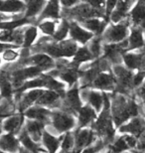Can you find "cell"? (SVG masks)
<instances>
[{"mask_svg": "<svg viewBox=\"0 0 145 153\" xmlns=\"http://www.w3.org/2000/svg\"><path fill=\"white\" fill-rule=\"evenodd\" d=\"M70 36L76 42L86 45L88 41L92 40L94 34L83 27L81 24L77 23L76 21H72L70 25Z\"/></svg>", "mask_w": 145, "mask_h": 153, "instance_id": "obj_5", "label": "cell"}, {"mask_svg": "<svg viewBox=\"0 0 145 153\" xmlns=\"http://www.w3.org/2000/svg\"><path fill=\"white\" fill-rule=\"evenodd\" d=\"M131 0H118L115 11L110 16V20L115 24L119 23L127 16L128 12L131 11Z\"/></svg>", "mask_w": 145, "mask_h": 153, "instance_id": "obj_10", "label": "cell"}, {"mask_svg": "<svg viewBox=\"0 0 145 153\" xmlns=\"http://www.w3.org/2000/svg\"><path fill=\"white\" fill-rule=\"evenodd\" d=\"M61 78L63 81L68 82L69 85H74L79 78L78 71L76 69H67L61 74Z\"/></svg>", "mask_w": 145, "mask_h": 153, "instance_id": "obj_34", "label": "cell"}, {"mask_svg": "<svg viewBox=\"0 0 145 153\" xmlns=\"http://www.w3.org/2000/svg\"><path fill=\"white\" fill-rule=\"evenodd\" d=\"M27 4L22 0H1L0 11L2 14H15L26 10Z\"/></svg>", "mask_w": 145, "mask_h": 153, "instance_id": "obj_9", "label": "cell"}, {"mask_svg": "<svg viewBox=\"0 0 145 153\" xmlns=\"http://www.w3.org/2000/svg\"><path fill=\"white\" fill-rule=\"evenodd\" d=\"M59 97H60V94H59L58 91H45L37 102L41 105H52L59 100Z\"/></svg>", "mask_w": 145, "mask_h": 153, "instance_id": "obj_25", "label": "cell"}, {"mask_svg": "<svg viewBox=\"0 0 145 153\" xmlns=\"http://www.w3.org/2000/svg\"><path fill=\"white\" fill-rule=\"evenodd\" d=\"M94 141V132L91 130L83 129L81 131H78L76 136V148L77 150H80L83 147L89 145Z\"/></svg>", "mask_w": 145, "mask_h": 153, "instance_id": "obj_18", "label": "cell"}, {"mask_svg": "<svg viewBox=\"0 0 145 153\" xmlns=\"http://www.w3.org/2000/svg\"><path fill=\"white\" fill-rule=\"evenodd\" d=\"M142 145H143V146H145V134H144L143 139H142Z\"/></svg>", "mask_w": 145, "mask_h": 153, "instance_id": "obj_48", "label": "cell"}, {"mask_svg": "<svg viewBox=\"0 0 145 153\" xmlns=\"http://www.w3.org/2000/svg\"><path fill=\"white\" fill-rule=\"evenodd\" d=\"M144 79H145V72L139 71L133 76V87H138L139 85L143 84Z\"/></svg>", "mask_w": 145, "mask_h": 153, "instance_id": "obj_43", "label": "cell"}, {"mask_svg": "<svg viewBox=\"0 0 145 153\" xmlns=\"http://www.w3.org/2000/svg\"><path fill=\"white\" fill-rule=\"evenodd\" d=\"M145 128V121L142 118H134L128 124H125L120 127L121 132H130L135 135H139L143 132Z\"/></svg>", "mask_w": 145, "mask_h": 153, "instance_id": "obj_17", "label": "cell"}, {"mask_svg": "<svg viewBox=\"0 0 145 153\" xmlns=\"http://www.w3.org/2000/svg\"><path fill=\"white\" fill-rule=\"evenodd\" d=\"M118 0H106V21L110 20V16H112V12L115 11V9L117 5Z\"/></svg>", "mask_w": 145, "mask_h": 153, "instance_id": "obj_39", "label": "cell"}, {"mask_svg": "<svg viewBox=\"0 0 145 153\" xmlns=\"http://www.w3.org/2000/svg\"><path fill=\"white\" fill-rule=\"evenodd\" d=\"M61 4L66 8H72L74 7L77 3L79 2V0H60Z\"/></svg>", "mask_w": 145, "mask_h": 153, "instance_id": "obj_44", "label": "cell"}, {"mask_svg": "<svg viewBox=\"0 0 145 153\" xmlns=\"http://www.w3.org/2000/svg\"><path fill=\"white\" fill-rule=\"evenodd\" d=\"M88 49H89V51L91 52V54L94 55V58L98 57V56H100V51H101L100 40L98 38H95V39L92 38L91 43V45H89Z\"/></svg>", "mask_w": 145, "mask_h": 153, "instance_id": "obj_37", "label": "cell"}, {"mask_svg": "<svg viewBox=\"0 0 145 153\" xmlns=\"http://www.w3.org/2000/svg\"><path fill=\"white\" fill-rule=\"evenodd\" d=\"M73 146H74V139H73V136L71 135V133H67V134H66V136L64 137L63 144H62V148H63V151L70 152L71 149L73 148Z\"/></svg>", "mask_w": 145, "mask_h": 153, "instance_id": "obj_42", "label": "cell"}, {"mask_svg": "<svg viewBox=\"0 0 145 153\" xmlns=\"http://www.w3.org/2000/svg\"><path fill=\"white\" fill-rule=\"evenodd\" d=\"M70 25H71V22H69V21H67V20L62 21L61 24L57 28V31L55 33V35L53 36V38L56 40L57 42L65 41L66 38L70 35Z\"/></svg>", "mask_w": 145, "mask_h": 153, "instance_id": "obj_24", "label": "cell"}, {"mask_svg": "<svg viewBox=\"0 0 145 153\" xmlns=\"http://www.w3.org/2000/svg\"><path fill=\"white\" fill-rule=\"evenodd\" d=\"M116 82L115 78L109 73H100L94 81V85L101 90H112Z\"/></svg>", "mask_w": 145, "mask_h": 153, "instance_id": "obj_14", "label": "cell"}, {"mask_svg": "<svg viewBox=\"0 0 145 153\" xmlns=\"http://www.w3.org/2000/svg\"><path fill=\"white\" fill-rule=\"evenodd\" d=\"M87 97L89 103H91L97 111H100L101 108V106L104 105V94H101L100 93H98V91H88Z\"/></svg>", "mask_w": 145, "mask_h": 153, "instance_id": "obj_26", "label": "cell"}, {"mask_svg": "<svg viewBox=\"0 0 145 153\" xmlns=\"http://www.w3.org/2000/svg\"><path fill=\"white\" fill-rule=\"evenodd\" d=\"M48 1L46 0H28L27 2V8L25 10L26 18H33L37 15L41 14L43 9L45 8Z\"/></svg>", "mask_w": 145, "mask_h": 153, "instance_id": "obj_16", "label": "cell"}, {"mask_svg": "<svg viewBox=\"0 0 145 153\" xmlns=\"http://www.w3.org/2000/svg\"><path fill=\"white\" fill-rule=\"evenodd\" d=\"M2 153H6V152H4V151H3V152H2Z\"/></svg>", "mask_w": 145, "mask_h": 153, "instance_id": "obj_51", "label": "cell"}, {"mask_svg": "<svg viewBox=\"0 0 145 153\" xmlns=\"http://www.w3.org/2000/svg\"><path fill=\"white\" fill-rule=\"evenodd\" d=\"M100 147V144H97V146H94V147H88V148H86L84 151L82 153H94L97 150H98Z\"/></svg>", "mask_w": 145, "mask_h": 153, "instance_id": "obj_46", "label": "cell"}, {"mask_svg": "<svg viewBox=\"0 0 145 153\" xmlns=\"http://www.w3.org/2000/svg\"><path fill=\"white\" fill-rule=\"evenodd\" d=\"M70 16L74 17L77 19L80 23L84 22L86 20L91 19V18H100L106 17V14L101 11H98L91 5L88 4L87 2L82 3V4H78L74 6L69 10Z\"/></svg>", "mask_w": 145, "mask_h": 153, "instance_id": "obj_1", "label": "cell"}, {"mask_svg": "<svg viewBox=\"0 0 145 153\" xmlns=\"http://www.w3.org/2000/svg\"><path fill=\"white\" fill-rule=\"evenodd\" d=\"M128 50H136V49L143 48L145 40L143 38V30L138 27L132 28L128 37Z\"/></svg>", "mask_w": 145, "mask_h": 153, "instance_id": "obj_12", "label": "cell"}, {"mask_svg": "<svg viewBox=\"0 0 145 153\" xmlns=\"http://www.w3.org/2000/svg\"><path fill=\"white\" fill-rule=\"evenodd\" d=\"M25 115L30 118L38 119L40 121H46L49 118L50 112L42 108H31L25 112Z\"/></svg>", "mask_w": 145, "mask_h": 153, "instance_id": "obj_22", "label": "cell"}, {"mask_svg": "<svg viewBox=\"0 0 145 153\" xmlns=\"http://www.w3.org/2000/svg\"><path fill=\"white\" fill-rule=\"evenodd\" d=\"M45 91L40 90V88H32L29 93H27L25 96L23 97L22 100L20 102V108L26 109L28 106H30L32 103L35 102H38V100L41 97V96L44 94Z\"/></svg>", "mask_w": 145, "mask_h": 153, "instance_id": "obj_19", "label": "cell"}, {"mask_svg": "<svg viewBox=\"0 0 145 153\" xmlns=\"http://www.w3.org/2000/svg\"><path fill=\"white\" fill-rule=\"evenodd\" d=\"M124 139L129 147H134V146L136 145V139H135V137L127 135V136H124Z\"/></svg>", "mask_w": 145, "mask_h": 153, "instance_id": "obj_45", "label": "cell"}, {"mask_svg": "<svg viewBox=\"0 0 145 153\" xmlns=\"http://www.w3.org/2000/svg\"><path fill=\"white\" fill-rule=\"evenodd\" d=\"M1 93H2V97H9L12 94V88L10 82L4 76L2 78V82H1Z\"/></svg>", "mask_w": 145, "mask_h": 153, "instance_id": "obj_41", "label": "cell"}, {"mask_svg": "<svg viewBox=\"0 0 145 153\" xmlns=\"http://www.w3.org/2000/svg\"><path fill=\"white\" fill-rule=\"evenodd\" d=\"M130 16L135 27L145 30V2L137 0L136 5L130 11Z\"/></svg>", "mask_w": 145, "mask_h": 153, "instance_id": "obj_11", "label": "cell"}, {"mask_svg": "<svg viewBox=\"0 0 145 153\" xmlns=\"http://www.w3.org/2000/svg\"><path fill=\"white\" fill-rule=\"evenodd\" d=\"M115 76L118 79V85L121 90H128L133 85V74L129 69L123 68L122 66L116 65L113 68Z\"/></svg>", "mask_w": 145, "mask_h": 153, "instance_id": "obj_6", "label": "cell"}, {"mask_svg": "<svg viewBox=\"0 0 145 153\" xmlns=\"http://www.w3.org/2000/svg\"><path fill=\"white\" fill-rule=\"evenodd\" d=\"M139 1H142V2H145V0H139Z\"/></svg>", "mask_w": 145, "mask_h": 153, "instance_id": "obj_50", "label": "cell"}, {"mask_svg": "<svg viewBox=\"0 0 145 153\" xmlns=\"http://www.w3.org/2000/svg\"><path fill=\"white\" fill-rule=\"evenodd\" d=\"M1 147L3 151L7 150L10 152H15L18 150L19 146H18V141L11 135V134H6V135L2 136Z\"/></svg>", "mask_w": 145, "mask_h": 153, "instance_id": "obj_28", "label": "cell"}, {"mask_svg": "<svg viewBox=\"0 0 145 153\" xmlns=\"http://www.w3.org/2000/svg\"><path fill=\"white\" fill-rule=\"evenodd\" d=\"M91 7L97 9L98 11H101L106 14V0H85Z\"/></svg>", "mask_w": 145, "mask_h": 153, "instance_id": "obj_38", "label": "cell"}, {"mask_svg": "<svg viewBox=\"0 0 145 153\" xmlns=\"http://www.w3.org/2000/svg\"><path fill=\"white\" fill-rule=\"evenodd\" d=\"M107 21H103L100 18H91V19L86 20L84 22H81L80 24L85 27L86 29L88 31L92 32L95 35H100L101 33L104 32L106 30V25Z\"/></svg>", "mask_w": 145, "mask_h": 153, "instance_id": "obj_15", "label": "cell"}, {"mask_svg": "<svg viewBox=\"0 0 145 153\" xmlns=\"http://www.w3.org/2000/svg\"><path fill=\"white\" fill-rule=\"evenodd\" d=\"M53 123L55 128L58 131L63 132V131L70 130L71 128H73L74 125H75V120H74L72 116L68 115L66 114L56 112L53 116Z\"/></svg>", "mask_w": 145, "mask_h": 153, "instance_id": "obj_8", "label": "cell"}, {"mask_svg": "<svg viewBox=\"0 0 145 153\" xmlns=\"http://www.w3.org/2000/svg\"><path fill=\"white\" fill-rule=\"evenodd\" d=\"M66 102L68 106L75 111H80L82 108L81 105V99H80L79 91L77 88L71 90L66 96Z\"/></svg>", "mask_w": 145, "mask_h": 153, "instance_id": "obj_20", "label": "cell"}, {"mask_svg": "<svg viewBox=\"0 0 145 153\" xmlns=\"http://www.w3.org/2000/svg\"><path fill=\"white\" fill-rule=\"evenodd\" d=\"M92 59H94V55L91 54V52L89 51L88 47L83 46V47L79 48V50L77 51L76 55L74 56V63H76L77 65L84 62H88Z\"/></svg>", "mask_w": 145, "mask_h": 153, "instance_id": "obj_23", "label": "cell"}, {"mask_svg": "<svg viewBox=\"0 0 145 153\" xmlns=\"http://www.w3.org/2000/svg\"><path fill=\"white\" fill-rule=\"evenodd\" d=\"M29 18L23 17L21 19L13 20V21H2L1 22V29L2 30H9V31H14L15 29H19L20 27H22L25 24L29 23Z\"/></svg>", "mask_w": 145, "mask_h": 153, "instance_id": "obj_30", "label": "cell"}, {"mask_svg": "<svg viewBox=\"0 0 145 153\" xmlns=\"http://www.w3.org/2000/svg\"><path fill=\"white\" fill-rule=\"evenodd\" d=\"M60 0H49L45 8L43 9L42 13L40 14L38 23L48 19L58 20L60 18Z\"/></svg>", "mask_w": 145, "mask_h": 153, "instance_id": "obj_7", "label": "cell"}, {"mask_svg": "<svg viewBox=\"0 0 145 153\" xmlns=\"http://www.w3.org/2000/svg\"><path fill=\"white\" fill-rule=\"evenodd\" d=\"M139 94H140L141 97H142V100H144V102H145V81L143 82L142 85H141V88L139 90Z\"/></svg>", "mask_w": 145, "mask_h": 153, "instance_id": "obj_47", "label": "cell"}, {"mask_svg": "<svg viewBox=\"0 0 145 153\" xmlns=\"http://www.w3.org/2000/svg\"><path fill=\"white\" fill-rule=\"evenodd\" d=\"M27 62H29L32 66L39 67L42 70H48L55 65L53 59L48 54H36L27 59Z\"/></svg>", "mask_w": 145, "mask_h": 153, "instance_id": "obj_13", "label": "cell"}, {"mask_svg": "<svg viewBox=\"0 0 145 153\" xmlns=\"http://www.w3.org/2000/svg\"><path fill=\"white\" fill-rule=\"evenodd\" d=\"M112 115L116 125H121L122 122L131 117L128 111V102H126L124 97H116L115 99L112 108Z\"/></svg>", "mask_w": 145, "mask_h": 153, "instance_id": "obj_4", "label": "cell"}, {"mask_svg": "<svg viewBox=\"0 0 145 153\" xmlns=\"http://www.w3.org/2000/svg\"><path fill=\"white\" fill-rule=\"evenodd\" d=\"M142 50H143V54H145V43H144V46H143Z\"/></svg>", "mask_w": 145, "mask_h": 153, "instance_id": "obj_49", "label": "cell"}, {"mask_svg": "<svg viewBox=\"0 0 145 153\" xmlns=\"http://www.w3.org/2000/svg\"><path fill=\"white\" fill-rule=\"evenodd\" d=\"M21 124V116H12L8 118L7 120L4 121L3 123V128L7 131V132H15Z\"/></svg>", "mask_w": 145, "mask_h": 153, "instance_id": "obj_32", "label": "cell"}, {"mask_svg": "<svg viewBox=\"0 0 145 153\" xmlns=\"http://www.w3.org/2000/svg\"><path fill=\"white\" fill-rule=\"evenodd\" d=\"M43 142H44L46 148L48 149L50 153L56 152L59 148V145H60V140L48 132H45L43 134Z\"/></svg>", "mask_w": 145, "mask_h": 153, "instance_id": "obj_29", "label": "cell"}, {"mask_svg": "<svg viewBox=\"0 0 145 153\" xmlns=\"http://www.w3.org/2000/svg\"><path fill=\"white\" fill-rule=\"evenodd\" d=\"M39 29L43 34L47 35V36H53L55 35V33L57 31V27H56V21L55 20H44L42 22L39 23Z\"/></svg>", "mask_w": 145, "mask_h": 153, "instance_id": "obj_31", "label": "cell"}, {"mask_svg": "<svg viewBox=\"0 0 145 153\" xmlns=\"http://www.w3.org/2000/svg\"><path fill=\"white\" fill-rule=\"evenodd\" d=\"M103 38L110 44H118L123 41H125V38L127 37L128 29L127 25L122 23H113L107 27L104 30Z\"/></svg>", "mask_w": 145, "mask_h": 153, "instance_id": "obj_2", "label": "cell"}, {"mask_svg": "<svg viewBox=\"0 0 145 153\" xmlns=\"http://www.w3.org/2000/svg\"><path fill=\"white\" fill-rule=\"evenodd\" d=\"M112 148L115 152L118 153V152H121L123 150H125V149L129 148V146L127 143H126L124 137H121V138H119L118 140H116Z\"/></svg>", "mask_w": 145, "mask_h": 153, "instance_id": "obj_40", "label": "cell"}, {"mask_svg": "<svg viewBox=\"0 0 145 153\" xmlns=\"http://www.w3.org/2000/svg\"><path fill=\"white\" fill-rule=\"evenodd\" d=\"M79 112H80L79 121H80V125H81V126L88 125L95 118V111L88 105L85 106V108H82L81 111Z\"/></svg>", "mask_w": 145, "mask_h": 153, "instance_id": "obj_21", "label": "cell"}, {"mask_svg": "<svg viewBox=\"0 0 145 153\" xmlns=\"http://www.w3.org/2000/svg\"><path fill=\"white\" fill-rule=\"evenodd\" d=\"M18 56H19V53L13 50V48H7L2 51V59L6 62H11V61L16 60Z\"/></svg>", "mask_w": 145, "mask_h": 153, "instance_id": "obj_36", "label": "cell"}, {"mask_svg": "<svg viewBox=\"0 0 145 153\" xmlns=\"http://www.w3.org/2000/svg\"><path fill=\"white\" fill-rule=\"evenodd\" d=\"M43 124L40 121H28L27 122V129L32 134L33 140H37L41 137V131Z\"/></svg>", "mask_w": 145, "mask_h": 153, "instance_id": "obj_33", "label": "cell"}, {"mask_svg": "<svg viewBox=\"0 0 145 153\" xmlns=\"http://www.w3.org/2000/svg\"><path fill=\"white\" fill-rule=\"evenodd\" d=\"M38 36V28L36 26H30L27 27L24 31V41H23V47L29 48L32 46V44L35 42Z\"/></svg>", "mask_w": 145, "mask_h": 153, "instance_id": "obj_27", "label": "cell"}, {"mask_svg": "<svg viewBox=\"0 0 145 153\" xmlns=\"http://www.w3.org/2000/svg\"><path fill=\"white\" fill-rule=\"evenodd\" d=\"M103 106V111L101 112L100 117L97 119V123H95V129L107 138H110L113 135V128L112 125V117H110L109 114V102L107 97H104Z\"/></svg>", "mask_w": 145, "mask_h": 153, "instance_id": "obj_3", "label": "cell"}, {"mask_svg": "<svg viewBox=\"0 0 145 153\" xmlns=\"http://www.w3.org/2000/svg\"><path fill=\"white\" fill-rule=\"evenodd\" d=\"M20 141L22 142V144L25 146L29 151L35 152L37 150L36 143L34 142L33 139H31V137L25 132V131H24V132L20 135Z\"/></svg>", "mask_w": 145, "mask_h": 153, "instance_id": "obj_35", "label": "cell"}]
</instances>
